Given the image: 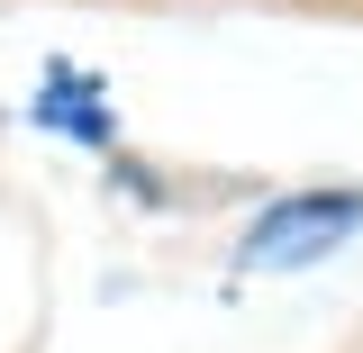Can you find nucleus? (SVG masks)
Here are the masks:
<instances>
[{
	"instance_id": "nucleus-1",
	"label": "nucleus",
	"mask_w": 363,
	"mask_h": 353,
	"mask_svg": "<svg viewBox=\"0 0 363 353\" xmlns=\"http://www.w3.org/2000/svg\"><path fill=\"white\" fill-rule=\"evenodd\" d=\"M363 226V190H309V199H281L264 209V226L245 236V263H309L327 245H345Z\"/></svg>"
}]
</instances>
